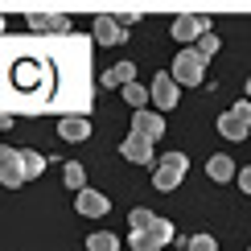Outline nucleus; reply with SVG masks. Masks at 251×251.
<instances>
[{"instance_id":"obj_1","label":"nucleus","mask_w":251,"mask_h":251,"mask_svg":"<svg viewBox=\"0 0 251 251\" xmlns=\"http://www.w3.org/2000/svg\"><path fill=\"white\" fill-rule=\"evenodd\" d=\"M185 169H190V156L185 152H165V156H156L152 161V185L161 194H169V190H177L181 185V177H185Z\"/></svg>"},{"instance_id":"obj_2","label":"nucleus","mask_w":251,"mask_h":251,"mask_svg":"<svg viewBox=\"0 0 251 251\" xmlns=\"http://www.w3.org/2000/svg\"><path fill=\"white\" fill-rule=\"evenodd\" d=\"M206 66H210V62H206L202 54H198L194 46H185L181 54L173 58L169 75L177 78V87H202V78H206Z\"/></svg>"},{"instance_id":"obj_3","label":"nucleus","mask_w":251,"mask_h":251,"mask_svg":"<svg viewBox=\"0 0 251 251\" xmlns=\"http://www.w3.org/2000/svg\"><path fill=\"white\" fill-rule=\"evenodd\" d=\"M149 103L156 111H173L177 103H181V87H177V78L169 75V70H161V75L149 82Z\"/></svg>"},{"instance_id":"obj_4","label":"nucleus","mask_w":251,"mask_h":251,"mask_svg":"<svg viewBox=\"0 0 251 251\" xmlns=\"http://www.w3.org/2000/svg\"><path fill=\"white\" fill-rule=\"evenodd\" d=\"M173 235H177V231H173V223H169V218H156L149 231H132V239H128V243H132V251H161Z\"/></svg>"},{"instance_id":"obj_5","label":"nucleus","mask_w":251,"mask_h":251,"mask_svg":"<svg viewBox=\"0 0 251 251\" xmlns=\"http://www.w3.org/2000/svg\"><path fill=\"white\" fill-rule=\"evenodd\" d=\"M210 29V21L206 17H198V13H181V17H173V25H169V37L173 41H181V46H190V41H198Z\"/></svg>"},{"instance_id":"obj_6","label":"nucleus","mask_w":251,"mask_h":251,"mask_svg":"<svg viewBox=\"0 0 251 251\" xmlns=\"http://www.w3.org/2000/svg\"><path fill=\"white\" fill-rule=\"evenodd\" d=\"M0 185H4V190H17V185H25L21 149H8V144H0Z\"/></svg>"},{"instance_id":"obj_7","label":"nucleus","mask_w":251,"mask_h":251,"mask_svg":"<svg viewBox=\"0 0 251 251\" xmlns=\"http://www.w3.org/2000/svg\"><path fill=\"white\" fill-rule=\"evenodd\" d=\"M132 136H144V140L156 144L165 136V116H161V111H149V107L132 111Z\"/></svg>"},{"instance_id":"obj_8","label":"nucleus","mask_w":251,"mask_h":251,"mask_svg":"<svg viewBox=\"0 0 251 251\" xmlns=\"http://www.w3.org/2000/svg\"><path fill=\"white\" fill-rule=\"evenodd\" d=\"M75 210H78L82 218H103V214L111 210V198L99 194V190H91V185H82L78 198H75Z\"/></svg>"},{"instance_id":"obj_9","label":"nucleus","mask_w":251,"mask_h":251,"mask_svg":"<svg viewBox=\"0 0 251 251\" xmlns=\"http://www.w3.org/2000/svg\"><path fill=\"white\" fill-rule=\"evenodd\" d=\"M120 156H124V161H132V165H152V161H156L152 140H144V136H132V132L120 140Z\"/></svg>"},{"instance_id":"obj_10","label":"nucleus","mask_w":251,"mask_h":251,"mask_svg":"<svg viewBox=\"0 0 251 251\" xmlns=\"http://www.w3.org/2000/svg\"><path fill=\"white\" fill-rule=\"evenodd\" d=\"M91 37H95L99 46H120L128 33H124V25H120L116 17H95V25H91Z\"/></svg>"},{"instance_id":"obj_11","label":"nucleus","mask_w":251,"mask_h":251,"mask_svg":"<svg viewBox=\"0 0 251 251\" xmlns=\"http://www.w3.org/2000/svg\"><path fill=\"white\" fill-rule=\"evenodd\" d=\"M29 29H37V33H70V17H62V13H29Z\"/></svg>"},{"instance_id":"obj_12","label":"nucleus","mask_w":251,"mask_h":251,"mask_svg":"<svg viewBox=\"0 0 251 251\" xmlns=\"http://www.w3.org/2000/svg\"><path fill=\"white\" fill-rule=\"evenodd\" d=\"M218 136H223V140H247L251 136V124L247 120H239L235 111H223V116H218Z\"/></svg>"},{"instance_id":"obj_13","label":"nucleus","mask_w":251,"mask_h":251,"mask_svg":"<svg viewBox=\"0 0 251 251\" xmlns=\"http://www.w3.org/2000/svg\"><path fill=\"white\" fill-rule=\"evenodd\" d=\"M58 136H62V140H70V144H82V140L91 136L87 116H62V120H58Z\"/></svg>"},{"instance_id":"obj_14","label":"nucleus","mask_w":251,"mask_h":251,"mask_svg":"<svg viewBox=\"0 0 251 251\" xmlns=\"http://www.w3.org/2000/svg\"><path fill=\"white\" fill-rule=\"evenodd\" d=\"M206 173H210V181H235V161H231V156H223V152H218V156H210V161H206Z\"/></svg>"},{"instance_id":"obj_15","label":"nucleus","mask_w":251,"mask_h":251,"mask_svg":"<svg viewBox=\"0 0 251 251\" xmlns=\"http://www.w3.org/2000/svg\"><path fill=\"white\" fill-rule=\"evenodd\" d=\"M136 78V62H116L111 70H103V91L107 87H124V82Z\"/></svg>"},{"instance_id":"obj_16","label":"nucleus","mask_w":251,"mask_h":251,"mask_svg":"<svg viewBox=\"0 0 251 251\" xmlns=\"http://www.w3.org/2000/svg\"><path fill=\"white\" fill-rule=\"evenodd\" d=\"M62 181H66V190H82V185H87V165L82 161H66L62 165Z\"/></svg>"},{"instance_id":"obj_17","label":"nucleus","mask_w":251,"mask_h":251,"mask_svg":"<svg viewBox=\"0 0 251 251\" xmlns=\"http://www.w3.org/2000/svg\"><path fill=\"white\" fill-rule=\"evenodd\" d=\"M21 169H25V181H33V177L46 173V156L33 149H21Z\"/></svg>"},{"instance_id":"obj_18","label":"nucleus","mask_w":251,"mask_h":251,"mask_svg":"<svg viewBox=\"0 0 251 251\" xmlns=\"http://www.w3.org/2000/svg\"><path fill=\"white\" fill-rule=\"evenodd\" d=\"M120 95H124V103H132V111H140L144 107V103H149V87H140V82H124V87H120Z\"/></svg>"},{"instance_id":"obj_19","label":"nucleus","mask_w":251,"mask_h":251,"mask_svg":"<svg viewBox=\"0 0 251 251\" xmlns=\"http://www.w3.org/2000/svg\"><path fill=\"white\" fill-rule=\"evenodd\" d=\"M87 251H120V239L111 231H91L87 235Z\"/></svg>"},{"instance_id":"obj_20","label":"nucleus","mask_w":251,"mask_h":251,"mask_svg":"<svg viewBox=\"0 0 251 251\" xmlns=\"http://www.w3.org/2000/svg\"><path fill=\"white\" fill-rule=\"evenodd\" d=\"M152 223H156V214L144 210V206H132V210H128V226H132V231H149Z\"/></svg>"},{"instance_id":"obj_21","label":"nucleus","mask_w":251,"mask_h":251,"mask_svg":"<svg viewBox=\"0 0 251 251\" xmlns=\"http://www.w3.org/2000/svg\"><path fill=\"white\" fill-rule=\"evenodd\" d=\"M185 251H218V239H214V235H206V231H198V235H190Z\"/></svg>"},{"instance_id":"obj_22","label":"nucleus","mask_w":251,"mask_h":251,"mask_svg":"<svg viewBox=\"0 0 251 251\" xmlns=\"http://www.w3.org/2000/svg\"><path fill=\"white\" fill-rule=\"evenodd\" d=\"M218 46H223V41H218V37L210 33V29H206V33H202V37H198V46H194V50H198V54H202L206 62H210V58L218 54Z\"/></svg>"},{"instance_id":"obj_23","label":"nucleus","mask_w":251,"mask_h":251,"mask_svg":"<svg viewBox=\"0 0 251 251\" xmlns=\"http://www.w3.org/2000/svg\"><path fill=\"white\" fill-rule=\"evenodd\" d=\"M235 181H239V190H243V194H251V165H239Z\"/></svg>"},{"instance_id":"obj_24","label":"nucleus","mask_w":251,"mask_h":251,"mask_svg":"<svg viewBox=\"0 0 251 251\" xmlns=\"http://www.w3.org/2000/svg\"><path fill=\"white\" fill-rule=\"evenodd\" d=\"M13 124V116H0V136H4V128Z\"/></svg>"},{"instance_id":"obj_25","label":"nucleus","mask_w":251,"mask_h":251,"mask_svg":"<svg viewBox=\"0 0 251 251\" xmlns=\"http://www.w3.org/2000/svg\"><path fill=\"white\" fill-rule=\"evenodd\" d=\"M247 99H251V78H247Z\"/></svg>"},{"instance_id":"obj_26","label":"nucleus","mask_w":251,"mask_h":251,"mask_svg":"<svg viewBox=\"0 0 251 251\" xmlns=\"http://www.w3.org/2000/svg\"><path fill=\"white\" fill-rule=\"evenodd\" d=\"M0 33H4V17H0Z\"/></svg>"}]
</instances>
